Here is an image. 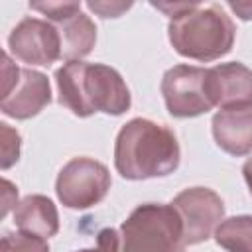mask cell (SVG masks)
Instances as JSON below:
<instances>
[{
    "label": "cell",
    "instance_id": "6da1fadb",
    "mask_svg": "<svg viewBox=\"0 0 252 252\" xmlns=\"http://www.w3.org/2000/svg\"><path fill=\"white\" fill-rule=\"evenodd\" d=\"M55 83L59 104L79 118H89L94 112L120 116L132 104L122 75L104 63L69 61L55 71Z\"/></svg>",
    "mask_w": 252,
    "mask_h": 252
},
{
    "label": "cell",
    "instance_id": "7a4b0ae2",
    "mask_svg": "<svg viewBox=\"0 0 252 252\" xmlns=\"http://www.w3.org/2000/svg\"><path fill=\"white\" fill-rule=\"evenodd\" d=\"M179 142L163 124L148 118H132L116 134L114 167L124 179L165 177L179 167Z\"/></svg>",
    "mask_w": 252,
    "mask_h": 252
},
{
    "label": "cell",
    "instance_id": "3957f363",
    "mask_svg": "<svg viewBox=\"0 0 252 252\" xmlns=\"http://www.w3.org/2000/svg\"><path fill=\"white\" fill-rule=\"evenodd\" d=\"M167 37L181 57L209 63L224 57L232 49L236 26L219 4H199L169 20Z\"/></svg>",
    "mask_w": 252,
    "mask_h": 252
},
{
    "label": "cell",
    "instance_id": "277c9868",
    "mask_svg": "<svg viewBox=\"0 0 252 252\" xmlns=\"http://www.w3.org/2000/svg\"><path fill=\"white\" fill-rule=\"evenodd\" d=\"M120 252H183V222L173 205H138L120 226Z\"/></svg>",
    "mask_w": 252,
    "mask_h": 252
},
{
    "label": "cell",
    "instance_id": "5b68a950",
    "mask_svg": "<svg viewBox=\"0 0 252 252\" xmlns=\"http://www.w3.org/2000/svg\"><path fill=\"white\" fill-rule=\"evenodd\" d=\"M112 185L110 171L93 158H73L57 173L55 193L63 207L83 211L98 205Z\"/></svg>",
    "mask_w": 252,
    "mask_h": 252
},
{
    "label": "cell",
    "instance_id": "8992f818",
    "mask_svg": "<svg viewBox=\"0 0 252 252\" xmlns=\"http://www.w3.org/2000/svg\"><path fill=\"white\" fill-rule=\"evenodd\" d=\"M159 89L167 112L175 118H195L215 108L203 67L173 65L163 73Z\"/></svg>",
    "mask_w": 252,
    "mask_h": 252
},
{
    "label": "cell",
    "instance_id": "52a82bcc",
    "mask_svg": "<svg viewBox=\"0 0 252 252\" xmlns=\"http://www.w3.org/2000/svg\"><path fill=\"white\" fill-rule=\"evenodd\" d=\"M183 222L185 246L209 240L224 220V203L209 187H187L171 201Z\"/></svg>",
    "mask_w": 252,
    "mask_h": 252
},
{
    "label": "cell",
    "instance_id": "ba28073f",
    "mask_svg": "<svg viewBox=\"0 0 252 252\" xmlns=\"http://www.w3.org/2000/svg\"><path fill=\"white\" fill-rule=\"evenodd\" d=\"M8 47L16 59L28 65L49 67L61 59V37L57 28L39 18H24L8 35Z\"/></svg>",
    "mask_w": 252,
    "mask_h": 252
},
{
    "label": "cell",
    "instance_id": "9c48e42d",
    "mask_svg": "<svg viewBox=\"0 0 252 252\" xmlns=\"http://www.w3.org/2000/svg\"><path fill=\"white\" fill-rule=\"evenodd\" d=\"M51 102V85L41 71L24 67L12 89L2 94L0 110L16 120H28L37 116Z\"/></svg>",
    "mask_w": 252,
    "mask_h": 252
},
{
    "label": "cell",
    "instance_id": "30bf717a",
    "mask_svg": "<svg viewBox=\"0 0 252 252\" xmlns=\"http://www.w3.org/2000/svg\"><path fill=\"white\" fill-rule=\"evenodd\" d=\"M207 83L211 100L219 108L252 104V69L244 63L230 61L207 69Z\"/></svg>",
    "mask_w": 252,
    "mask_h": 252
},
{
    "label": "cell",
    "instance_id": "8fae6325",
    "mask_svg": "<svg viewBox=\"0 0 252 252\" xmlns=\"http://www.w3.org/2000/svg\"><path fill=\"white\" fill-rule=\"evenodd\" d=\"M217 146L230 156L252 154V104L220 108L211 122Z\"/></svg>",
    "mask_w": 252,
    "mask_h": 252
},
{
    "label": "cell",
    "instance_id": "7c38bea8",
    "mask_svg": "<svg viewBox=\"0 0 252 252\" xmlns=\"http://www.w3.org/2000/svg\"><path fill=\"white\" fill-rule=\"evenodd\" d=\"M14 224L20 232L47 240L59 230V213L49 197L28 195L14 209Z\"/></svg>",
    "mask_w": 252,
    "mask_h": 252
},
{
    "label": "cell",
    "instance_id": "4fadbf2b",
    "mask_svg": "<svg viewBox=\"0 0 252 252\" xmlns=\"http://www.w3.org/2000/svg\"><path fill=\"white\" fill-rule=\"evenodd\" d=\"M61 37V57L69 63V61H81L83 57H87L94 43H96V26L94 22L79 12L67 20H63L61 24L55 26Z\"/></svg>",
    "mask_w": 252,
    "mask_h": 252
},
{
    "label": "cell",
    "instance_id": "5bb4252c",
    "mask_svg": "<svg viewBox=\"0 0 252 252\" xmlns=\"http://www.w3.org/2000/svg\"><path fill=\"white\" fill-rule=\"evenodd\" d=\"M213 236L226 252H252V215L224 219Z\"/></svg>",
    "mask_w": 252,
    "mask_h": 252
},
{
    "label": "cell",
    "instance_id": "9a60e30c",
    "mask_svg": "<svg viewBox=\"0 0 252 252\" xmlns=\"http://www.w3.org/2000/svg\"><path fill=\"white\" fill-rule=\"evenodd\" d=\"M0 252H49L45 238L26 232H6L0 240Z\"/></svg>",
    "mask_w": 252,
    "mask_h": 252
},
{
    "label": "cell",
    "instance_id": "2e32d148",
    "mask_svg": "<svg viewBox=\"0 0 252 252\" xmlns=\"http://www.w3.org/2000/svg\"><path fill=\"white\" fill-rule=\"evenodd\" d=\"M30 8L47 18L53 26L81 12V2H30Z\"/></svg>",
    "mask_w": 252,
    "mask_h": 252
},
{
    "label": "cell",
    "instance_id": "e0dca14e",
    "mask_svg": "<svg viewBox=\"0 0 252 252\" xmlns=\"http://www.w3.org/2000/svg\"><path fill=\"white\" fill-rule=\"evenodd\" d=\"M0 146H2V158H0V167L8 169L20 159V146L22 138L20 134L10 128L6 122L0 124Z\"/></svg>",
    "mask_w": 252,
    "mask_h": 252
},
{
    "label": "cell",
    "instance_id": "ac0fdd59",
    "mask_svg": "<svg viewBox=\"0 0 252 252\" xmlns=\"http://www.w3.org/2000/svg\"><path fill=\"white\" fill-rule=\"evenodd\" d=\"M120 234L116 228H102L96 234V244L93 248H83V250H75V252H120Z\"/></svg>",
    "mask_w": 252,
    "mask_h": 252
},
{
    "label": "cell",
    "instance_id": "d6986e66",
    "mask_svg": "<svg viewBox=\"0 0 252 252\" xmlns=\"http://www.w3.org/2000/svg\"><path fill=\"white\" fill-rule=\"evenodd\" d=\"M87 8L100 18H118L132 8V2H87Z\"/></svg>",
    "mask_w": 252,
    "mask_h": 252
},
{
    "label": "cell",
    "instance_id": "ffe728a7",
    "mask_svg": "<svg viewBox=\"0 0 252 252\" xmlns=\"http://www.w3.org/2000/svg\"><path fill=\"white\" fill-rule=\"evenodd\" d=\"M152 6L158 8L159 12H163L165 16H169V20H173V18L193 10L195 6H199V2H173V4L171 2H152Z\"/></svg>",
    "mask_w": 252,
    "mask_h": 252
},
{
    "label": "cell",
    "instance_id": "44dd1931",
    "mask_svg": "<svg viewBox=\"0 0 252 252\" xmlns=\"http://www.w3.org/2000/svg\"><path fill=\"white\" fill-rule=\"evenodd\" d=\"M18 203V187L12 181L2 179V217H6L10 209H16Z\"/></svg>",
    "mask_w": 252,
    "mask_h": 252
},
{
    "label": "cell",
    "instance_id": "7402d4cb",
    "mask_svg": "<svg viewBox=\"0 0 252 252\" xmlns=\"http://www.w3.org/2000/svg\"><path fill=\"white\" fill-rule=\"evenodd\" d=\"M228 6L240 20H252V2H228Z\"/></svg>",
    "mask_w": 252,
    "mask_h": 252
},
{
    "label": "cell",
    "instance_id": "603a6c76",
    "mask_svg": "<svg viewBox=\"0 0 252 252\" xmlns=\"http://www.w3.org/2000/svg\"><path fill=\"white\" fill-rule=\"evenodd\" d=\"M242 175H244V181L250 189V195H252V158H248L242 165Z\"/></svg>",
    "mask_w": 252,
    "mask_h": 252
}]
</instances>
